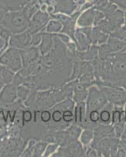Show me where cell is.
I'll use <instances>...</instances> for the list:
<instances>
[{
  "mask_svg": "<svg viewBox=\"0 0 126 157\" xmlns=\"http://www.w3.org/2000/svg\"><path fill=\"white\" fill-rule=\"evenodd\" d=\"M95 85L126 90V51L112 53L92 60Z\"/></svg>",
  "mask_w": 126,
  "mask_h": 157,
  "instance_id": "6da1fadb",
  "label": "cell"
},
{
  "mask_svg": "<svg viewBox=\"0 0 126 157\" xmlns=\"http://www.w3.org/2000/svg\"><path fill=\"white\" fill-rule=\"evenodd\" d=\"M107 98L98 86H90L88 90L86 115L92 110H100L107 104Z\"/></svg>",
  "mask_w": 126,
  "mask_h": 157,
  "instance_id": "7a4b0ae2",
  "label": "cell"
},
{
  "mask_svg": "<svg viewBox=\"0 0 126 157\" xmlns=\"http://www.w3.org/2000/svg\"><path fill=\"white\" fill-rule=\"evenodd\" d=\"M119 140L117 137H104L99 142L96 148L98 156L103 155L105 157H114L117 155L118 149Z\"/></svg>",
  "mask_w": 126,
  "mask_h": 157,
  "instance_id": "3957f363",
  "label": "cell"
},
{
  "mask_svg": "<svg viewBox=\"0 0 126 157\" xmlns=\"http://www.w3.org/2000/svg\"><path fill=\"white\" fill-rule=\"evenodd\" d=\"M106 95L107 100L116 106H123L126 104V90L122 88L99 86Z\"/></svg>",
  "mask_w": 126,
  "mask_h": 157,
  "instance_id": "277c9868",
  "label": "cell"
},
{
  "mask_svg": "<svg viewBox=\"0 0 126 157\" xmlns=\"http://www.w3.org/2000/svg\"><path fill=\"white\" fill-rule=\"evenodd\" d=\"M126 51V42L113 37H110L106 44L99 49V57H103L112 53Z\"/></svg>",
  "mask_w": 126,
  "mask_h": 157,
  "instance_id": "5b68a950",
  "label": "cell"
},
{
  "mask_svg": "<svg viewBox=\"0 0 126 157\" xmlns=\"http://www.w3.org/2000/svg\"><path fill=\"white\" fill-rule=\"evenodd\" d=\"M93 141L91 143V147L95 149H96L98 144L103 138L108 137H115L113 126H110L108 124L99 123L96 128L93 130Z\"/></svg>",
  "mask_w": 126,
  "mask_h": 157,
  "instance_id": "8992f818",
  "label": "cell"
},
{
  "mask_svg": "<svg viewBox=\"0 0 126 157\" xmlns=\"http://www.w3.org/2000/svg\"><path fill=\"white\" fill-rule=\"evenodd\" d=\"M124 12L122 10H117L115 12H113L111 14L105 16V19L107 20V21L109 22L113 29V32L121 27V25L124 21Z\"/></svg>",
  "mask_w": 126,
  "mask_h": 157,
  "instance_id": "52a82bcc",
  "label": "cell"
},
{
  "mask_svg": "<svg viewBox=\"0 0 126 157\" xmlns=\"http://www.w3.org/2000/svg\"><path fill=\"white\" fill-rule=\"evenodd\" d=\"M95 7L91 8L86 12H85L81 15L78 21V25L80 26L84 27H90L94 22V17H95Z\"/></svg>",
  "mask_w": 126,
  "mask_h": 157,
  "instance_id": "ba28073f",
  "label": "cell"
},
{
  "mask_svg": "<svg viewBox=\"0 0 126 157\" xmlns=\"http://www.w3.org/2000/svg\"><path fill=\"white\" fill-rule=\"evenodd\" d=\"M113 109L112 103L106 104L99 113V121L103 124H109L111 122V113Z\"/></svg>",
  "mask_w": 126,
  "mask_h": 157,
  "instance_id": "9c48e42d",
  "label": "cell"
},
{
  "mask_svg": "<svg viewBox=\"0 0 126 157\" xmlns=\"http://www.w3.org/2000/svg\"><path fill=\"white\" fill-rule=\"evenodd\" d=\"M99 47L93 45L88 49V51L85 53H78V57L81 60H85L88 61H92V60L99 56Z\"/></svg>",
  "mask_w": 126,
  "mask_h": 157,
  "instance_id": "30bf717a",
  "label": "cell"
},
{
  "mask_svg": "<svg viewBox=\"0 0 126 157\" xmlns=\"http://www.w3.org/2000/svg\"><path fill=\"white\" fill-rule=\"evenodd\" d=\"M76 116L75 121L78 122L79 123H82L86 119V110H85V104L84 102H81L77 109H76Z\"/></svg>",
  "mask_w": 126,
  "mask_h": 157,
  "instance_id": "8fae6325",
  "label": "cell"
},
{
  "mask_svg": "<svg viewBox=\"0 0 126 157\" xmlns=\"http://www.w3.org/2000/svg\"><path fill=\"white\" fill-rule=\"evenodd\" d=\"M110 37L116 38L120 40L126 42V27H121L110 34Z\"/></svg>",
  "mask_w": 126,
  "mask_h": 157,
  "instance_id": "7c38bea8",
  "label": "cell"
},
{
  "mask_svg": "<svg viewBox=\"0 0 126 157\" xmlns=\"http://www.w3.org/2000/svg\"><path fill=\"white\" fill-rule=\"evenodd\" d=\"M122 108L121 106H114L112 111V123L113 125L121 122V113L122 111Z\"/></svg>",
  "mask_w": 126,
  "mask_h": 157,
  "instance_id": "4fadbf2b",
  "label": "cell"
},
{
  "mask_svg": "<svg viewBox=\"0 0 126 157\" xmlns=\"http://www.w3.org/2000/svg\"><path fill=\"white\" fill-rule=\"evenodd\" d=\"M93 130H90V129H86V130L84 131L83 134H82V136H81V141H82L83 144L87 145L92 141V140L93 139Z\"/></svg>",
  "mask_w": 126,
  "mask_h": 157,
  "instance_id": "5bb4252c",
  "label": "cell"
},
{
  "mask_svg": "<svg viewBox=\"0 0 126 157\" xmlns=\"http://www.w3.org/2000/svg\"><path fill=\"white\" fill-rule=\"evenodd\" d=\"M113 126V129H114V134L115 137L119 138L122 135L123 132L124 130V126H125V123L124 122H119V123H116Z\"/></svg>",
  "mask_w": 126,
  "mask_h": 157,
  "instance_id": "9a60e30c",
  "label": "cell"
},
{
  "mask_svg": "<svg viewBox=\"0 0 126 157\" xmlns=\"http://www.w3.org/2000/svg\"><path fill=\"white\" fill-rule=\"evenodd\" d=\"M86 117H88L90 121L93 123H99V113L97 110H92L90 113L86 115Z\"/></svg>",
  "mask_w": 126,
  "mask_h": 157,
  "instance_id": "2e32d148",
  "label": "cell"
},
{
  "mask_svg": "<svg viewBox=\"0 0 126 157\" xmlns=\"http://www.w3.org/2000/svg\"><path fill=\"white\" fill-rule=\"evenodd\" d=\"M108 0H96V2H95V9L101 11L108 5Z\"/></svg>",
  "mask_w": 126,
  "mask_h": 157,
  "instance_id": "e0dca14e",
  "label": "cell"
},
{
  "mask_svg": "<svg viewBox=\"0 0 126 157\" xmlns=\"http://www.w3.org/2000/svg\"><path fill=\"white\" fill-rule=\"evenodd\" d=\"M104 17H105V14L102 12V11L100 10L95 11V17H94V22H93L95 26H96L101 20H103Z\"/></svg>",
  "mask_w": 126,
  "mask_h": 157,
  "instance_id": "ac0fdd59",
  "label": "cell"
},
{
  "mask_svg": "<svg viewBox=\"0 0 126 157\" xmlns=\"http://www.w3.org/2000/svg\"><path fill=\"white\" fill-rule=\"evenodd\" d=\"M62 118L64 121L66 122V123H69L73 120V113L71 112V110H65L62 114Z\"/></svg>",
  "mask_w": 126,
  "mask_h": 157,
  "instance_id": "d6986e66",
  "label": "cell"
},
{
  "mask_svg": "<svg viewBox=\"0 0 126 157\" xmlns=\"http://www.w3.org/2000/svg\"><path fill=\"white\" fill-rule=\"evenodd\" d=\"M62 119V113L60 111H55L53 114V120L55 122H60Z\"/></svg>",
  "mask_w": 126,
  "mask_h": 157,
  "instance_id": "ffe728a7",
  "label": "cell"
},
{
  "mask_svg": "<svg viewBox=\"0 0 126 157\" xmlns=\"http://www.w3.org/2000/svg\"><path fill=\"white\" fill-rule=\"evenodd\" d=\"M87 156H91V157H96L98 156L97 155V152H96V150L95 149V148H92V147H90V148H88V152H87Z\"/></svg>",
  "mask_w": 126,
  "mask_h": 157,
  "instance_id": "44dd1931",
  "label": "cell"
},
{
  "mask_svg": "<svg viewBox=\"0 0 126 157\" xmlns=\"http://www.w3.org/2000/svg\"><path fill=\"white\" fill-rule=\"evenodd\" d=\"M118 147L122 148L126 153V140L125 139H121V141H119V145Z\"/></svg>",
  "mask_w": 126,
  "mask_h": 157,
  "instance_id": "7402d4cb",
  "label": "cell"
},
{
  "mask_svg": "<svg viewBox=\"0 0 126 157\" xmlns=\"http://www.w3.org/2000/svg\"><path fill=\"white\" fill-rule=\"evenodd\" d=\"M50 118V114L48 112H44L42 115V119H43V121H48Z\"/></svg>",
  "mask_w": 126,
  "mask_h": 157,
  "instance_id": "603a6c76",
  "label": "cell"
},
{
  "mask_svg": "<svg viewBox=\"0 0 126 157\" xmlns=\"http://www.w3.org/2000/svg\"><path fill=\"white\" fill-rule=\"evenodd\" d=\"M124 16H125V27H126V13H125V14H124Z\"/></svg>",
  "mask_w": 126,
  "mask_h": 157,
  "instance_id": "cb8c5ba5",
  "label": "cell"
}]
</instances>
